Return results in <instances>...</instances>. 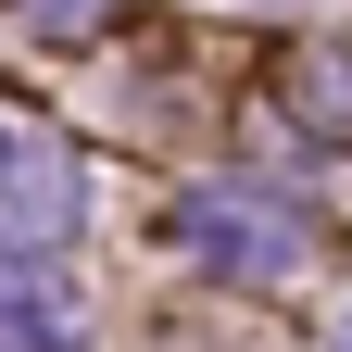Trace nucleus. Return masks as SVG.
<instances>
[{"instance_id": "obj_1", "label": "nucleus", "mask_w": 352, "mask_h": 352, "mask_svg": "<svg viewBox=\"0 0 352 352\" xmlns=\"http://www.w3.org/2000/svg\"><path fill=\"white\" fill-rule=\"evenodd\" d=\"M176 252L227 264V277H289L302 264V214H277L264 189H189L176 201Z\"/></svg>"}, {"instance_id": "obj_3", "label": "nucleus", "mask_w": 352, "mask_h": 352, "mask_svg": "<svg viewBox=\"0 0 352 352\" xmlns=\"http://www.w3.org/2000/svg\"><path fill=\"white\" fill-rule=\"evenodd\" d=\"M0 151H13V126H0Z\"/></svg>"}, {"instance_id": "obj_2", "label": "nucleus", "mask_w": 352, "mask_h": 352, "mask_svg": "<svg viewBox=\"0 0 352 352\" xmlns=\"http://www.w3.org/2000/svg\"><path fill=\"white\" fill-rule=\"evenodd\" d=\"M0 352H63V302L38 277H0Z\"/></svg>"}, {"instance_id": "obj_4", "label": "nucleus", "mask_w": 352, "mask_h": 352, "mask_svg": "<svg viewBox=\"0 0 352 352\" xmlns=\"http://www.w3.org/2000/svg\"><path fill=\"white\" fill-rule=\"evenodd\" d=\"M340 352H352V327H340Z\"/></svg>"}]
</instances>
